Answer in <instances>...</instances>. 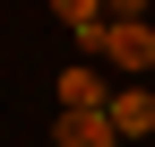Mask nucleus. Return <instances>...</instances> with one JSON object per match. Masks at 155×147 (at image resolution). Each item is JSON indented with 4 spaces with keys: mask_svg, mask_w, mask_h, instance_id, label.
I'll use <instances>...</instances> for the list:
<instances>
[{
    "mask_svg": "<svg viewBox=\"0 0 155 147\" xmlns=\"http://www.w3.org/2000/svg\"><path fill=\"white\" fill-rule=\"evenodd\" d=\"M104 113H112V130H121V138H147V130H155V95H147V87H112Z\"/></svg>",
    "mask_w": 155,
    "mask_h": 147,
    "instance_id": "20e7f679",
    "label": "nucleus"
},
{
    "mask_svg": "<svg viewBox=\"0 0 155 147\" xmlns=\"http://www.w3.org/2000/svg\"><path fill=\"white\" fill-rule=\"evenodd\" d=\"M104 104H112V87H104V69H95V61L61 69V113H104Z\"/></svg>",
    "mask_w": 155,
    "mask_h": 147,
    "instance_id": "7ed1b4c3",
    "label": "nucleus"
},
{
    "mask_svg": "<svg viewBox=\"0 0 155 147\" xmlns=\"http://www.w3.org/2000/svg\"><path fill=\"white\" fill-rule=\"evenodd\" d=\"M104 61L129 69V78H147V69H155V26H147V17H112V26H104Z\"/></svg>",
    "mask_w": 155,
    "mask_h": 147,
    "instance_id": "f257e3e1",
    "label": "nucleus"
},
{
    "mask_svg": "<svg viewBox=\"0 0 155 147\" xmlns=\"http://www.w3.org/2000/svg\"><path fill=\"white\" fill-rule=\"evenodd\" d=\"M52 147H129L112 130V113H61L52 121Z\"/></svg>",
    "mask_w": 155,
    "mask_h": 147,
    "instance_id": "f03ea898",
    "label": "nucleus"
},
{
    "mask_svg": "<svg viewBox=\"0 0 155 147\" xmlns=\"http://www.w3.org/2000/svg\"><path fill=\"white\" fill-rule=\"evenodd\" d=\"M52 17H61L69 35H95V26H112V9H104V0H52Z\"/></svg>",
    "mask_w": 155,
    "mask_h": 147,
    "instance_id": "39448f33",
    "label": "nucleus"
},
{
    "mask_svg": "<svg viewBox=\"0 0 155 147\" xmlns=\"http://www.w3.org/2000/svg\"><path fill=\"white\" fill-rule=\"evenodd\" d=\"M104 9H112V17H147V0H104Z\"/></svg>",
    "mask_w": 155,
    "mask_h": 147,
    "instance_id": "423d86ee",
    "label": "nucleus"
}]
</instances>
